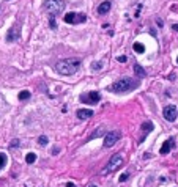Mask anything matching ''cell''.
<instances>
[{
    "label": "cell",
    "instance_id": "cell-1",
    "mask_svg": "<svg viewBox=\"0 0 178 187\" xmlns=\"http://www.w3.org/2000/svg\"><path fill=\"white\" fill-rule=\"evenodd\" d=\"M80 68V60L79 58H65L55 65V71L61 76H71L79 71Z\"/></svg>",
    "mask_w": 178,
    "mask_h": 187
},
{
    "label": "cell",
    "instance_id": "cell-2",
    "mask_svg": "<svg viewBox=\"0 0 178 187\" xmlns=\"http://www.w3.org/2000/svg\"><path fill=\"white\" fill-rule=\"evenodd\" d=\"M139 83H140L139 80L128 79V77H126V79H120V80H117L110 88H112V91H115V93H128V91H133L134 88H137Z\"/></svg>",
    "mask_w": 178,
    "mask_h": 187
},
{
    "label": "cell",
    "instance_id": "cell-3",
    "mask_svg": "<svg viewBox=\"0 0 178 187\" xmlns=\"http://www.w3.org/2000/svg\"><path fill=\"white\" fill-rule=\"evenodd\" d=\"M65 6H66V3H65L63 0H46L44 2V10L47 11V13H51L54 17H55L57 14L63 13Z\"/></svg>",
    "mask_w": 178,
    "mask_h": 187
},
{
    "label": "cell",
    "instance_id": "cell-4",
    "mask_svg": "<svg viewBox=\"0 0 178 187\" xmlns=\"http://www.w3.org/2000/svg\"><path fill=\"white\" fill-rule=\"evenodd\" d=\"M121 165H123V157H121L120 154H114V156L109 159V162H107L106 168L101 171V174H109V173H112V171L118 170Z\"/></svg>",
    "mask_w": 178,
    "mask_h": 187
},
{
    "label": "cell",
    "instance_id": "cell-5",
    "mask_svg": "<svg viewBox=\"0 0 178 187\" xmlns=\"http://www.w3.org/2000/svg\"><path fill=\"white\" fill-rule=\"evenodd\" d=\"M63 21L66 24H84L87 21V16L82 13H68V14H65Z\"/></svg>",
    "mask_w": 178,
    "mask_h": 187
},
{
    "label": "cell",
    "instance_id": "cell-6",
    "mask_svg": "<svg viewBox=\"0 0 178 187\" xmlns=\"http://www.w3.org/2000/svg\"><path fill=\"white\" fill-rule=\"evenodd\" d=\"M118 138H120V132H118V131H110V132H107L106 137H104V146H106V148L114 146L115 143L118 142Z\"/></svg>",
    "mask_w": 178,
    "mask_h": 187
},
{
    "label": "cell",
    "instance_id": "cell-7",
    "mask_svg": "<svg viewBox=\"0 0 178 187\" xmlns=\"http://www.w3.org/2000/svg\"><path fill=\"white\" fill-rule=\"evenodd\" d=\"M99 99H101V95H99L98 91H90L88 95L80 96V101H82V102H88V104H98Z\"/></svg>",
    "mask_w": 178,
    "mask_h": 187
},
{
    "label": "cell",
    "instance_id": "cell-8",
    "mask_svg": "<svg viewBox=\"0 0 178 187\" xmlns=\"http://www.w3.org/2000/svg\"><path fill=\"white\" fill-rule=\"evenodd\" d=\"M177 115H178V110L175 106H167L164 107V118L167 121H175L177 120Z\"/></svg>",
    "mask_w": 178,
    "mask_h": 187
},
{
    "label": "cell",
    "instance_id": "cell-9",
    "mask_svg": "<svg viewBox=\"0 0 178 187\" xmlns=\"http://www.w3.org/2000/svg\"><path fill=\"white\" fill-rule=\"evenodd\" d=\"M17 38H19V29L17 27H11L8 30V33H6V41L13 42V41H16Z\"/></svg>",
    "mask_w": 178,
    "mask_h": 187
},
{
    "label": "cell",
    "instance_id": "cell-10",
    "mask_svg": "<svg viewBox=\"0 0 178 187\" xmlns=\"http://www.w3.org/2000/svg\"><path fill=\"white\" fill-rule=\"evenodd\" d=\"M76 115H77V118H80V120H87V118H90V116H93V112L88 110V108H79V110L76 112Z\"/></svg>",
    "mask_w": 178,
    "mask_h": 187
},
{
    "label": "cell",
    "instance_id": "cell-11",
    "mask_svg": "<svg viewBox=\"0 0 178 187\" xmlns=\"http://www.w3.org/2000/svg\"><path fill=\"white\" fill-rule=\"evenodd\" d=\"M140 127H142V131H144V135H142V138H140V142H139V143L144 142V138L147 137V134H148V132L153 129V123H151V121H145V123H142Z\"/></svg>",
    "mask_w": 178,
    "mask_h": 187
},
{
    "label": "cell",
    "instance_id": "cell-12",
    "mask_svg": "<svg viewBox=\"0 0 178 187\" xmlns=\"http://www.w3.org/2000/svg\"><path fill=\"white\" fill-rule=\"evenodd\" d=\"M172 146H173V140H165L164 142V145L161 146V151H159V154H162V156H165V154H169V151L172 149Z\"/></svg>",
    "mask_w": 178,
    "mask_h": 187
},
{
    "label": "cell",
    "instance_id": "cell-13",
    "mask_svg": "<svg viewBox=\"0 0 178 187\" xmlns=\"http://www.w3.org/2000/svg\"><path fill=\"white\" fill-rule=\"evenodd\" d=\"M110 6H112V3H110V2H103L101 5L98 6V13H99V14H106V13H109Z\"/></svg>",
    "mask_w": 178,
    "mask_h": 187
},
{
    "label": "cell",
    "instance_id": "cell-14",
    "mask_svg": "<svg viewBox=\"0 0 178 187\" xmlns=\"http://www.w3.org/2000/svg\"><path fill=\"white\" fill-rule=\"evenodd\" d=\"M134 72H136V74H137V76H139V77H145V76H147V72H145V69H144V68H142V66H140V65H134Z\"/></svg>",
    "mask_w": 178,
    "mask_h": 187
},
{
    "label": "cell",
    "instance_id": "cell-15",
    "mask_svg": "<svg viewBox=\"0 0 178 187\" xmlns=\"http://www.w3.org/2000/svg\"><path fill=\"white\" fill-rule=\"evenodd\" d=\"M133 49H134V52H137V54H144L145 52V46L142 44V42H134Z\"/></svg>",
    "mask_w": 178,
    "mask_h": 187
},
{
    "label": "cell",
    "instance_id": "cell-16",
    "mask_svg": "<svg viewBox=\"0 0 178 187\" xmlns=\"http://www.w3.org/2000/svg\"><path fill=\"white\" fill-rule=\"evenodd\" d=\"M17 98H19V101H25V99H29V98H30V91H27V90H25V91H21Z\"/></svg>",
    "mask_w": 178,
    "mask_h": 187
},
{
    "label": "cell",
    "instance_id": "cell-17",
    "mask_svg": "<svg viewBox=\"0 0 178 187\" xmlns=\"http://www.w3.org/2000/svg\"><path fill=\"white\" fill-rule=\"evenodd\" d=\"M25 161H27V163H33L35 161H36V154H35V153H29V154H27V157H25Z\"/></svg>",
    "mask_w": 178,
    "mask_h": 187
},
{
    "label": "cell",
    "instance_id": "cell-18",
    "mask_svg": "<svg viewBox=\"0 0 178 187\" xmlns=\"http://www.w3.org/2000/svg\"><path fill=\"white\" fill-rule=\"evenodd\" d=\"M104 134H107V132H106V131H104V129H103V127H99V129H98V131H96V132H95V134H93V135H91V137H90V138H96V137H99V135H104Z\"/></svg>",
    "mask_w": 178,
    "mask_h": 187
},
{
    "label": "cell",
    "instance_id": "cell-19",
    "mask_svg": "<svg viewBox=\"0 0 178 187\" xmlns=\"http://www.w3.org/2000/svg\"><path fill=\"white\" fill-rule=\"evenodd\" d=\"M47 142H49V140H47V137H46V135H41V137H38V143H40V145H43V146L47 145Z\"/></svg>",
    "mask_w": 178,
    "mask_h": 187
},
{
    "label": "cell",
    "instance_id": "cell-20",
    "mask_svg": "<svg viewBox=\"0 0 178 187\" xmlns=\"http://www.w3.org/2000/svg\"><path fill=\"white\" fill-rule=\"evenodd\" d=\"M5 163H6V156L3 154V153H0V168H3V167H5Z\"/></svg>",
    "mask_w": 178,
    "mask_h": 187
},
{
    "label": "cell",
    "instance_id": "cell-21",
    "mask_svg": "<svg viewBox=\"0 0 178 187\" xmlns=\"http://www.w3.org/2000/svg\"><path fill=\"white\" fill-rule=\"evenodd\" d=\"M91 66H93V69H95V71H99V69L103 68V63H99V61H95V63L91 65Z\"/></svg>",
    "mask_w": 178,
    "mask_h": 187
},
{
    "label": "cell",
    "instance_id": "cell-22",
    "mask_svg": "<svg viewBox=\"0 0 178 187\" xmlns=\"http://www.w3.org/2000/svg\"><path fill=\"white\" fill-rule=\"evenodd\" d=\"M49 25H51V29H54V30L57 29V24H55V17H54V16H51V22H49Z\"/></svg>",
    "mask_w": 178,
    "mask_h": 187
},
{
    "label": "cell",
    "instance_id": "cell-23",
    "mask_svg": "<svg viewBox=\"0 0 178 187\" xmlns=\"http://www.w3.org/2000/svg\"><path fill=\"white\" fill-rule=\"evenodd\" d=\"M128 178H129V174H128V173H123L121 176H120V179H118V181H120V182H125Z\"/></svg>",
    "mask_w": 178,
    "mask_h": 187
},
{
    "label": "cell",
    "instance_id": "cell-24",
    "mask_svg": "<svg viewBox=\"0 0 178 187\" xmlns=\"http://www.w3.org/2000/svg\"><path fill=\"white\" fill-rule=\"evenodd\" d=\"M117 60H118V61H120V63H125V61H126V60H128V58H126V57H125V55H120V57H118V58H117Z\"/></svg>",
    "mask_w": 178,
    "mask_h": 187
},
{
    "label": "cell",
    "instance_id": "cell-25",
    "mask_svg": "<svg viewBox=\"0 0 178 187\" xmlns=\"http://www.w3.org/2000/svg\"><path fill=\"white\" fill-rule=\"evenodd\" d=\"M172 29H173V30H175V32L178 33V24H173V25H172Z\"/></svg>",
    "mask_w": 178,
    "mask_h": 187
},
{
    "label": "cell",
    "instance_id": "cell-26",
    "mask_svg": "<svg viewBox=\"0 0 178 187\" xmlns=\"http://www.w3.org/2000/svg\"><path fill=\"white\" fill-rule=\"evenodd\" d=\"M66 187H76V186L73 184V182H68V184H66Z\"/></svg>",
    "mask_w": 178,
    "mask_h": 187
},
{
    "label": "cell",
    "instance_id": "cell-27",
    "mask_svg": "<svg viewBox=\"0 0 178 187\" xmlns=\"http://www.w3.org/2000/svg\"><path fill=\"white\" fill-rule=\"evenodd\" d=\"M88 187H96V186H88Z\"/></svg>",
    "mask_w": 178,
    "mask_h": 187
},
{
    "label": "cell",
    "instance_id": "cell-28",
    "mask_svg": "<svg viewBox=\"0 0 178 187\" xmlns=\"http://www.w3.org/2000/svg\"><path fill=\"white\" fill-rule=\"evenodd\" d=\"M177 63H178V58H177Z\"/></svg>",
    "mask_w": 178,
    "mask_h": 187
}]
</instances>
